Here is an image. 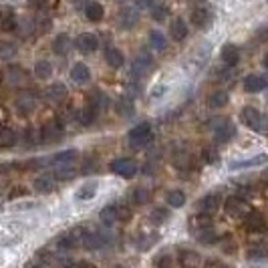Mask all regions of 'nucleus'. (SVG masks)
I'll return each instance as SVG.
<instances>
[{"instance_id":"1","label":"nucleus","mask_w":268,"mask_h":268,"mask_svg":"<svg viewBox=\"0 0 268 268\" xmlns=\"http://www.w3.org/2000/svg\"><path fill=\"white\" fill-rule=\"evenodd\" d=\"M240 117H242V123H244L246 127H250L252 131L268 133V117L262 115L258 109H254V107H244L242 113H240Z\"/></svg>"},{"instance_id":"2","label":"nucleus","mask_w":268,"mask_h":268,"mask_svg":"<svg viewBox=\"0 0 268 268\" xmlns=\"http://www.w3.org/2000/svg\"><path fill=\"white\" fill-rule=\"evenodd\" d=\"M208 125L212 127L214 138H216V142H220V144H226V142H230V140L236 136L234 123H232L230 119H226V117H216V119H212Z\"/></svg>"},{"instance_id":"3","label":"nucleus","mask_w":268,"mask_h":268,"mask_svg":"<svg viewBox=\"0 0 268 268\" xmlns=\"http://www.w3.org/2000/svg\"><path fill=\"white\" fill-rule=\"evenodd\" d=\"M127 140H129V146L131 148H144L152 142V125L150 123H140L136 125L129 133H127Z\"/></svg>"},{"instance_id":"4","label":"nucleus","mask_w":268,"mask_h":268,"mask_svg":"<svg viewBox=\"0 0 268 268\" xmlns=\"http://www.w3.org/2000/svg\"><path fill=\"white\" fill-rule=\"evenodd\" d=\"M63 123L61 121H47L41 127V142L43 144H57L63 138Z\"/></svg>"},{"instance_id":"5","label":"nucleus","mask_w":268,"mask_h":268,"mask_svg":"<svg viewBox=\"0 0 268 268\" xmlns=\"http://www.w3.org/2000/svg\"><path fill=\"white\" fill-rule=\"evenodd\" d=\"M152 67H154V59L150 55H146V53H140L136 59L131 61V79L136 81V79L144 77L148 71H152Z\"/></svg>"},{"instance_id":"6","label":"nucleus","mask_w":268,"mask_h":268,"mask_svg":"<svg viewBox=\"0 0 268 268\" xmlns=\"http://www.w3.org/2000/svg\"><path fill=\"white\" fill-rule=\"evenodd\" d=\"M111 172H115L121 178L131 180L133 176L138 174V164L133 162V160H129V158H119V160L111 162Z\"/></svg>"},{"instance_id":"7","label":"nucleus","mask_w":268,"mask_h":268,"mask_svg":"<svg viewBox=\"0 0 268 268\" xmlns=\"http://www.w3.org/2000/svg\"><path fill=\"white\" fill-rule=\"evenodd\" d=\"M5 81H7V85H9V87H13V89H19V87H25V85H27V81H29V75H27V73H25L21 67H11V69H7Z\"/></svg>"},{"instance_id":"8","label":"nucleus","mask_w":268,"mask_h":268,"mask_svg":"<svg viewBox=\"0 0 268 268\" xmlns=\"http://www.w3.org/2000/svg\"><path fill=\"white\" fill-rule=\"evenodd\" d=\"M75 47L81 53H95L99 49V39L93 33H81L77 37V41H75Z\"/></svg>"},{"instance_id":"9","label":"nucleus","mask_w":268,"mask_h":268,"mask_svg":"<svg viewBox=\"0 0 268 268\" xmlns=\"http://www.w3.org/2000/svg\"><path fill=\"white\" fill-rule=\"evenodd\" d=\"M117 23L121 29H136L138 23H140V13L136 9H121L119 11V17H117Z\"/></svg>"},{"instance_id":"10","label":"nucleus","mask_w":268,"mask_h":268,"mask_svg":"<svg viewBox=\"0 0 268 268\" xmlns=\"http://www.w3.org/2000/svg\"><path fill=\"white\" fill-rule=\"evenodd\" d=\"M15 107H17V111L21 115H31L37 109V99L31 93H21L17 97V101H15Z\"/></svg>"},{"instance_id":"11","label":"nucleus","mask_w":268,"mask_h":268,"mask_svg":"<svg viewBox=\"0 0 268 268\" xmlns=\"http://www.w3.org/2000/svg\"><path fill=\"white\" fill-rule=\"evenodd\" d=\"M244 226H246L248 232H256V234H260V232L266 230V220H264L262 214H258V212H250V214H246V218H244Z\"/></svg>"},{"instance_id":"12","label":"nucleus","mask_w":268,"mask_h":268,"mask_svg":"<svg viewBox=\"0 0 268 268\" xmlns=\"http://www.w3.org/2000/svg\"><path fill=\"white\" fill-rule=\"evenodd\" d=\"M220 57H222L224 65L234 67V65H238V61H240V51H238V47H236V45L228 43V45H224V47H222Z\"/></svg>"},{"instance_id":"13","label":"nucleus","mask_w":268,"mask_h":268,"mask_svg":"<svg viewBox=\"0 0 268 268\" xmlns=\"http://www.w3.org/2000/svg\"><path fill=\"white\" fill-rule=\"evenodd\" d=\"M218 208H220V196H218V194H208V196H204V198L198 202V210L204 212V214H210V216H212Z\"/></svg>"},{"instance_id":"14","label":"nucleus","mask_w":268,"mask_h":268,"mask_svg":"<svg viewBox=\"0 0 268 268\" xmlns=\"http://www.w3.org/2000/svg\"><path fill=\"white\" fill-rule=\"evenodd\" d=\"M81 242H83V246L87 250H99V248H103L107 244V240L101 234H97V232H85L81 236Z\"/></svg>"},{"instance_id":"15","label":"nucleus","mask_w":268,"mask_h":268,"mask_svg":"<svg viewBox=\"0 0 268 268\" xmlns=\"http://www.w3.org/2000/svg\"><path fill=\"white\" fill-rule=\"evenodd\" d=\"M71 79H73V83H77V85H85V83H89V79H91V71H89V67H87L85 63H77V65H73V69H71Z\"/></svg>"},{"instance_id":"16","label":"nucleus","mask_w":268,"mask_h":268,"mask_svg":"<svg viewBox=\"0 0 268 268\" xmlns=\"http://www.w3.org/2000/svg\"><path fill=\"white\" fill-rule=\"evenodd\" d=\"M33 188H35L37 192H41V194L53 192V190H55V176H53V174H41L39 178H35Z\"/></svg>"},{"instance_id":"17","label":"nucleus","mask_w":268,"mask_h":268,"mask_svg":"<svg viewBox=\"0 0 268 268\" xmlns=\"http://www.w3.org/2000/svg\"><path fill=\"white\" fill-rule=\"evenodd\" d=\"M105 61H107V65H109L111 69H121V67L125 65V55H123L119 49L109 47V49L105 51Z\"/></svg>"},{"instance_id":"18","label":"nucleus","mask_w":268,"mask_h":268,"mask_svg":"<svg viewBox=\"0 0 268 268\" xmlns=\"http://www.w3.org/2000/svg\"><path fill=\"white\" fill-rule=\"evenodd\" d=\"M45 97H47L49 101H53V103H61V101L67 97V87H65L63 83H53V85L47 87Z\"/></svg>"},{"instance_id":"19","label":"nucleus","mask_w":268,"mask_h":268,"mask_svg":"<svg viewBox=\"0 0 268 268\" xmlns=\"http://www.w3.org/2000/svg\"><path fill=\"white\" fill-rule=\"evenodd\" d=\"M190 21H192L194 27H198V29H206L208 23H210V13H208V9H204V7L194 9L192 15H190Z\"/></svg>"},{"instance_id":"20","label":"nucleus","mask_w":268,"mask_h":268,"mask_svg":"<svg viewBox=\"0 0 268 268\" xmlns=\"http://www.w3.org/2000/svg\"><path fill=\"white\" fill-rule=\"evenodd\" d=\"M266 85H268L266 79L260 77V75H248V77L244 79V91H246V93H258V91H262Z\"/></svg>"},{"instance_id":"21","label":"nucleus","mask_w":268,"mask_h":268,"mask_svg":"<svg viewBox=\"0 0 268 268\" xmlns=\"http://www.w3.org/2000/svg\"><path fill=\"white\" fill-rule=\"evenodd\" d=\"M266 162H268V156H266V154H258V156L250 158V160L234 162V164H230V168H232V170H244V168H256V166H262V164H266Z\"/></svg>"},{"instance_id":"22","label":"nucleus","mask_w":268,"mask_h":268,"mask_svg":"<svg viewBox=\"0 0 268 268\" xmlns=\"http://www.w3.org/2000/svg\"><path fill=\"white\" fill-rule=\"evenodd\" d=\"M224 208H226L228 214L240 216V214H244V200H242L240 196H230V198H226Z\"/></svg>"},{"instance_id":"23","label":"nucleus","mask_w":268,"mask_h":268,"mask_svg":"<svg viewBox=\"0 0 268 268\" xmlns=\"http://www.w3.org/2000/svg\"><path fill=\"white\" fill-rule=\"evenodd\" d=\"M19 142V133L11 127H0V148H13Z\"/></svg>"},{"instance_id":"24","label":"nucleus","mask_w":268,"mask_h":268,"mask_svg":"<svg viewBox=\"0 0 268 268\" xmlns=\"http://www.w3.org/2000/svg\"><path fill=\"white\" fill-rule=\"evenodd\" d=\"M17 25H19V21H17L15 13H11V11H3V13H0V31L11 33V31L17 29Z\"/></svg>"},{"instance_id":"25","label":"nucleus","mask_w":268,"mask_h":268,"mask_svg":"<svg viewBox=\"0 0 268 268\" xmlns=\"http://www.w3.org/2000/svg\"><path fill=\"white\" fill-rule=\"evenodd\" d=\"M103 15H105V9H103V5H99V3H89V5L85 7V17H87L91 23H99V21L103 19Z\"/></svg>"},{"instance_id":"26","label":"nucleus","mask_w":268,"mask_h":268,"mask_svg":"<svg viewBox=\"0 0 268 268\" xmlns=\"http://www.w3.org/2000/svg\"><path fill=\"white\" fill-rule=\"evenodd\" d=\"M95 117H97V109L89 103V105H85L79 113H77V121L81 123V125H91L93 121H95Z\"/></svg>"},{"instance_id":"27","label":"nucleus","mask_w":268,"mask_h":268,"mask_svg":"<svg viewBox=\"0 0 268 268\" xmlns=\"http://www.w3.org/2000/svg\"><path fill=\"white\" fill-rule=\"evenodd\" d=\"M53 176H55V180L67 182V180H73L77 176V170L71 164H61V166H57V170L53 172Z\"/></svg>"},{"instance_id":"28","label":"nucleus","mask_w":268,"mask_h":268,"mask_svg":"<svg viewBox=\"0 0 268 268\" xmlns=\"http://www.w3.org/2000/svg\"><path fill=\"white\" fill-rule=\"evenodd\" d=\"M196 234H198V242H200V244H214V242H218V240H220L218 232H216L212 226H206V228L198 230Z\"/></svg>"},{"instance_id":"29","label":"nucleus","mask_w":268,"mask_h":268,"mask_svg":"<svg viewBox=\"0 0 268 268\" xmlns=\"http://www.w3.org/2000/svg\"><path fill=\"white\" fill-rule=\"evenodd\" d=\"M228 103V93L224 89H218V91H212L210 97H208V105L214 107V109H220Z\"/></svg>"},{"instance_id":"30","label":"nucleus","mask_w":268,"mask_h":268,"mask_svg":"<svg viewBox=\"0 0 268 268\" xmlns=\"http://www.w3.org/2000/svg\"><path fill=\"white\" fill-rule=\"evenodd\" d=\"M166 204H168L170 208H182V206L186 204V194H184L182 190H172V192H168V196H166Z\"/></svg>"},{"instance_id":"31","label":"nucleus","mask_w":268,"mask_h":268,"mask_svg":"<svg viewBox=\"0 0 268 268\" xmlns=\"http://www.w3.org/2000/svg\"><path fill=\"white\" fill-rule=\"evenodd\" d=\"M172 37H174L176 41H184V39L188 37V25H186L184 19H176V21L172 23Z\"/></svg>"},{"instance_id":"32","label":"nucleus","mask_w":268,"mask_h":268,"mask_svg":"<svg viewBox=\"0 0 268 268\" xmlns=\"http://www.w3.org/2000/svg\"><path fill=\"white\" fill-rule=\"evenodd\" d=\"M69 49H71V39H69V35H59V37L55 39V43H53L55 55H67Z\"/></svg>"},{"instance_id":"33","label":"nucleus","mask_w":268,"mask_h":268,"mask_svg":"<svg viewBox=\"0 0 268 268\" xmlns=\"http://www.w3.org/2000/svg\"><path fill=\"white\" fill-rule=\"evenodd\" d=\"M17 51H19V49H17L15 43H11V41H0V59H3V61L15 59Z\"/></svg>"},{"instance_id":"34","label":"nucleus","mask_w":268,"mask_h":268,"mask_svg":"<svg viewBox=\"0 0 268 268\" xmlns=\"http://www.w3.org/2000/svg\"><path fill=\"white\" fill-rule=\"evenodd\" d=\"M75 158H77V152H75V150H65V152L55 154V156L51 158V164H55V166H61V164H71Z\"/></svg>"},{"instance_id":"35","label":"nucleus","mask_w":268,"mask_h":268,"mask_svg":"<svg viewBox=\"0 0 268 268\" xmlns=\"http://www.w3.org/2000/svg\"><path fill=\"white\" fill-rule=\"evenodd\" d=\"M150 45H152L154 51H166L168 43H166L164 33H160V31H152V33H150Z\"/></svg>"},{"instance_id":"36","label":"nucleus","mask_w":268,"mask_h":268,"mask_svg":"<svg viewBox=\"0 0 268 268\" xmlns=\"http://www.w3.org/2000/svg\"><path fill=\"white\" fill-rule=\"evenodd\" d=\"M35 77L37 79H49L51 75H53V65L49 63V61H39L37 65H35Z\"/></svg>"},{"instance_id":"37","label":"nucleus","mask_w":268,"mask_h":268,"mask_svg":"<svg viewBox=\"0 0 268 268\" xmlns=\"http://www.w3.org/2000/svg\"><path fill=\"white\" fill-rule=\"evenodd\" d=\"M99 218L103 220V224H115L119 220V212H117V206H105L99 214Z\"/></svg>"},{"instance_id":"38","label":"nucleus","mask_w":268,"mask_h":268,"mask_svg":"<svg viewBox=\"0 0 268 268\" xmlns=\"http://www.w3.org/2000/svg\"><path fill=\"white\" fill-rule=\"evenodd\" d=\"M131 200H133V204L144 206V204H148L152 200V194H150L148 188H136V190H133V194H131Z\"/></svg>"},{"instance_id":"39","label":"nucleus","mask_w":268,"mask_h":268,"mask_svg":"<svg viewBox=\"0 0 268 268\" xmlns=\"http://www.w3.org/2000/svg\"><path fill=\"white\" fill-rule=\"evenodd\" d=\"M117 113L123 115V117H131L133 113H136V109H133V101L127 99V97L119 99V103H117Z\"/></svg>"},{"instance_id":"40","label":"nucleus","mask_w":268,"mask_h":268,"mask_svg":"<svg viewBox=\"0 0 268 268\" xmlns=\"http://www.w3.org/2000/svg\"><path fill=\"white\" fill-rule=\"evenodd\" d=\"M23 138H25V146H37L39 144V140H41V129H31V127H27L25 129V133H23Z\"/></svg>"},{"instance_id":"41","label":"nucleus","mask_w":268,"mask_h":268,"mask_svg":"<svg viewBox=\"0 0 268 268\" xmlns=\"http://www.w3.org/2000/svg\"><path fill=\"white\" fill-rule=\"evenodd\" d=\"M95 194H97V184L89 182V184H85V186L77 192V198H79V200H91V198H95Z\"/></svg>"},{"instance_id":"42","label":"nucleus","mask_w":268,"mask_h":268,"mask_svg":"<svg viewBox=\"0 0 268 268\" xmlns=\"http://www.w3.org/2000/svg\"><path fill=\"white\" fill-rule=\"evenodd\" d=\"M89 101H91V105H93L97 111H99V109H105V107H107V103H109V101H107V97H105L101 91L91 93V95H89Z\"/></svg>"},{"instance_id":"43","label":"nucleus","mask_w":268,"mask_h":268,"mask_svg":"<svg viewBox=\"0 0 268 268\" xmlns=\"http://www.w3.org/2000/svg\"><path fill=\"white\" fill-rule=\"evenodd\" d=\"M206 226H212V222H210V214L200 212V216H196V218L192 220V228H194V232H198V230H202V228H206Z\"/></svg>"},{"instance_id":"44","label":"nucleus","mask_w":268,"mask_h":268,"mask_svg":"<svg viewBox=\"0 0 268 268\" xmlns=\"http://www.w3.org/2000/svg\"><path fill=\"white\" fill-rule=\"evenodd\" d=\"M75 246H77L75 236H63V238H59V240H57V248H59V250H63V252H69V250H73Z\"/></svg>"},{"instance_id":"45","label":"nucleus","mask_w":268,"mask_h":268,"mask_svg":"<svg viewBox=\"0 0 268 268\" xmlns=\"http://www.w3.org/2000/svg\"><path fill=\"white\" fill-rule=\"evenodd\" d=\"M174 166H178L180 170H186V168L190 166V156H188L184 150L176 152V154H174Z\"/></svg>"},{"instance_id":"46","label":"nucleus","mask_w":268,"mask_h":268,"mask_svg":"<svg viewBox=\"0 0 268 268\" xmlns=\"http://www.w3.org/2000/svg\"><path fill=\"white\" fill-rule=\"evenodd\" d=\"M150 218H152V222H154V224H164V222L170 218V212H168L166 208H156V210L152 212V216H150Z\"/></svg>"},{"instance_id":"47","label":"nucleus","mask_w":268,"mask_h":268,"mask_svg":"<svg viewBox=\"0 0 268 268\" xmlns=\"http://www.w3.org/2000/svg\"><path fill=\"white\" fill-rule=\"evenodd\" d=\"M166 17H168V9H166V7H152V19H154L156 23L166 21Z\"/></svg>"},{"instance_id":"48","label":"nucleus","mask_w":268,"mask_h":268,"mask_svg":"<svg viewBox=\"0 0 268 268\" xmlns=\"http://www.w3.org/2000/svg\"><path fill=\"white\" fill-rule=\"evenodd\" d=\"M266 256H268V248L266 246H256V248H250V252H248V258H252V260L254 258L256 260L258 258H266Z\"/></svg>"},{"instance_id":"49","label":"nucleus","mask_w":268,"mask_h":268,"mask_svg":"<svg viewBox=\"0 0 268 268\" xmlns=\"http://www.w3.org/2000/svg\"><path fill=\"white\" fill-rule=\"evenodd\" d=\"M180 260H182V264H188V266H190V264H198V262H200L198 254H196V252H188V250L180 254Z\"/></svg>"},{"instance_id":"50","label":"nucleus","mask_w":268,"mask_h":268,"mask_svg":"<svg viewBox=\"0 0 268 268\" xmlns=\"http://www.w3.org/2000/svg\"><path fill=\"white\" fill-rule=\"evenodd\" d=\"M202 156H204V162H208V164H216L218 162V152L214 148H204Z\"/></svg>"},{"instance_id":"51","label":"nucleus","mask_w":268,"mask_h":268,"mask_svg":"<svg viewBox=\"0 0 268 268\" xmlns=\"http://www.w3.org/2000/svg\"><path fill=\"white\" fill-rule=\"evenodd\" d=\"M35 27H39V31H41V33H45V31H49V29H51V21H49V19H45V17H39V19L35 21Z\"/></svg>"},{"instance_id":"52","label":"nucleus","mask_w":268,"mask_h":268,"mask_svg":"<svg viewBox=\"0 0 268 268\" xmlns=\"http://www.w3.org/2000/svg\"><path fill=\"white\" fill-rule=\"evenodd\" d=\"M95 168H97V164L93 160H85L83 168H81V174H91V172H95Z\"/></svg>"},{"instance_id":"53","label":"nucleus","mask_w":268,"mask_h":268,"mask_svg":"<svg viewBox=\"0 0 268 268\" xmlns=\"http://www.w3.org/2000/svg\"><path fill=\"white\" fill-rule=\"evenodd\" d=\"M256 39L262 41V43H266V41H268V27H260V29L256 31Z\"/></svg>"},{"instance_id":"54","label":"nucleus","mask_w":268,"mask_h":268,"mask_svg":"<svg viewBox=\"0 0 268 268\" xmlns=\"http://www.w3.org/2000/svg\"><path fill=\"white\" fill-rule=\"evenodd\" d=\"M117 212H119V220H127L131 216V212L125 206H117Z\"/></svg>"},{"instance_id":"55","label":"nucleus","mask_w":268,"mask_h":268,"mask_svg":"<svg viewBox=\"0 0 268 268\" xmlns=\"http://www.w3.org/2000/svg\"><path fill=\"white\" fill-rule=\"evenodd\" d=\"M136 5L140 9H152L154 7V0H136Z\"/></svg>"},{"instance_id":"56","label":"nucleus","mask_w":268,"mask_h":268,"mask_svg":"<svg viewBox=\"0 0 268 268\" xmlns=\"http://www.w3.org/2000/svg\"><path fill=\"white\" fill-rule=\"evenodd\" d=\"M154 262L160 264V266H170V264H172V258H170V256H162V258H156Z\"/></svg>"},{"instance_id":"57","label":"nucleus","mask_w":268,"mask_h":268,"mask_svg":"<svg viewBox=\"0 0 268 268\" xmlns=\"http://www.w3.org/2000/svg\"><path fill=\"white\" fill-rule=\"evenodd\" d=\"M29 3H31L33 7H37V9H43V7L47 5V0H29Z\"/></svg>"},{"instance_id":"58","label":"nucleus","mask_w":268,"mask_h":268,"mask_svg":"<svg viewBox=\"0 0 268 268\" xmlns=\"http://www.w3.org/2000/svg\"><path fill=\"white\" fill-rule=\"evenodd\" d=\"M25 194V190H17V192H13L11 194V198H17V196H23Z\"/></svg>"},{"instance_id":"59","label":"nucleus","mask_w":268,"mask_h":268,"mask_svg":"<svg viewBox=\"0 0 268 268\" xmlns=\"http://www.w3.org/2000/svg\"><path fill=\"white\" fill-rule=\"evenodd\" d=\"M262 63H264V67H266V69H268V55H266V57H264V61H262Z\"/></svg>"},{"instance_id":"60","label":"nucleus","mask_w":268,"mask_h":268,"mask_svg":"<svg viewBox=\"0 0 268 268\" xmlns=\"http://www.w3.org/2000/svg\"><path fill=\"white\" fill-rule=\"evenodd\" d=\"M15 3H17V0H15Z\"/></svg>"}]
</instances>
